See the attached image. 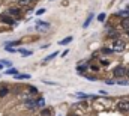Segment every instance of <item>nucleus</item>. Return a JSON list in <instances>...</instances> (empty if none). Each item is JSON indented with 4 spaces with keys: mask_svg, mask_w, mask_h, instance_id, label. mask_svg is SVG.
Listing matches in <instances>:
<instances>
[{
    "mask_svg": "<svg viewBox=\"0 0 129 116\" xmlns=\"http://www.w3.org/2000/svg\"><path fill=\"white\" fill-rule=\"evenodd\" d=\"M120 27H122L123 30H129V17H126V18H123V20H122Z\"/></svg>",
    "mask_w": 129,
    "mask_h": 116,
    "instance_id": "7",
    "label": "nucleus"
},
{
    "mask_svg": "<svg viewBox=\"0 0 129 116\" xmlns=\"http://www.w3.org/2000/svg\"><path fill=\"white\" fill-rule=\"evenodd\" d=\"M41 116H51V110H50V109L42 107V110H41Z\"/></svg>",
    "mask_w": 129,
    "mask_h": 116,
    "instance_id": "19",
    "label": "nucleus"
},
{
    "mask_svg": "<svg viewBox=\"0 0 129 116\" xmlns=\"http://www.w3.org/2000/svg\"><path fill=\"white\" fill-rule=\"evenodd\" d=\"M117 17H122V18H126V17H129V11H128V9H123V11H119V12H117Z\"/></svg>",
    "mask_w": 129,
    "mask_h": 116,
    "instance_id": "17",
    "label": "nucleus"
},
{
    "mask_svg": "<svg viewBox=\"0 0 129 116\" xmlns=\"http://www.w3.org/2000/svg\"><path fill=\"white\" fill-rule=\"evenodd\" d=\"M119 85H122V86H126V85H128V80H119Z\"/></svg>",
    "mask_w": 129,
    "mask_h": 116,
    "instance_id": "30",
    "label": "nucleus"
},
{
    "mask_svg": "<svg viewBox=\"0 0 129 116\" xmlns=\"http://www.w3.org/2000/svg\"><path fill=\"white\" fill-rule=\"evenodd\" d=\"M44 12H45V9H44V8H41V9H38V11H36V15H42Z\"/></svg>",
    "mask_w": 129,
    "mask_h": 116,
    "instance_id": "29",
    "label": "nucleus"
},
{
    "mask_svg": "<svg viewBox=\"0 0 129 116\" xmlns=\"http://www.w3.org/2000/svg\"><path fill=\"white\" fill-rule=\"evenodd\" d=\"M18 3H20V5H23V6H27V5L30 3V0H20Z\"/></svg>",
    "mask_w": 129,
    "mask_h": 116,
    "instance_id": "28",
    "label": "nucleus"
},
{
    "mask_svg": "<svg viewBox=\"0 0 129 116\" xmlns=\"http://www.w3.org/2000/svg\"><path fill=\"white\" fill-rule=\"evenodd\" d=\"M113 74H114V77H119V79L125 77V74H126V68H125V65H117V66H114Z\"/></svg>",
    "mask_w": 129,
    "mask_h": 116,
    "instance_id": "2",
    "label": "nucleus"
},
{
    "mask_svg": "<svg viewBox=\"0 0 129 116\" xmlns=\"http://www.w3.org/2000/svg\"><path fill=\"white\" fill-rule=\"evenodd\" d=\"M5 50H6L8 53H17V50H15L14 47H5Z\"/></svg>",
    "mask_w": 129,
    "mask_h": 116,
    "instance_id": "26",
    "label": "nucleus"
},
{
    "mask_svg": "<svg viewBox=\"0 0 129 116\" xmlns=\"http://www.w3.org/2000/svg\"><path fill=\"white\" fill-rule=\"evenodd\" d=\"M90 68H92V69H93V71H98V69H99V66H98V65H92V66H90Z\"/></svg>",
    "mask_w": 129,
    "mask_h": 116,
    "instance_id": "33",
    "label": "nucleus"
},
{
    "mask_svg": "<svg viewBox=\"0 0 129 116\" xmlns=\"http://www.w3.org/2000/svg\"><path fill=\"white\" fill-rule=\"evenodd\" d=\"M105 83H107V85H110V86H111V85H114V83H116V82H114V80H107V82H105Z\"/></svg>",
    "mask_w": 129,
    "mask_h": 116,
    "instance_id": "32",
    "label": "nucleus"
},
{
    "mask_svg": "<svg viewBox=\"0 0 129 116\" xmlns=\"http://www.w3.org/2000/svg\"><path fill=\"white\" fill-rule=\"evenodd\" d=\"M0 63H2L3 66H8V68L12 66V62H11V60H5V59H3V60H0Z\"/></svg>",
    "mask_w": 129,
    "mask_h": 116,
    "instance_id": "23",
    "label": "nucleus"
},
{
    "mask_svg": "<svg viewBox=\"0 0 129 116\" xmlns=\"http://www.w3.org/2000/svg\"><path fill=\"white\" fill-rule=\"evenodd\" d=\"M125 48H126V44H125V41H122V39H116L114 42H113V47H111V50L113 51H125Z\"/></svg>",
    "mask_w": 129,
    "mask_h": 116,
    "instance_id": "1",
    "label": "nucleus"
},
{
    "mask_svg": "<svg viewBox=\"0 0 129 116\" xmlns=\"http://www.w3.org/2000/svg\"><path fill=\"white\" fill-rule=\"evenodd\" d=\"M126 75H128V79H129V69H126Z\"/></svg>",
    "mask_w": 129,
    "mask_h": 116,
    "instance_id": "34",
    "label": "nucleus"
},
{
    "mask_svg": "<svg viewBox=\"0 0 129 116\" xmlns=\"http://www.w3.org/2000/svg\"><path fill=\"white\" fill-rule=\"evenodd\" d=\"M2 68H3V65H2V63H0V69H2Z\"/></svg>",
    "mask_w": 129,
    "mask_h": 116,
    "instance_id": "35",
    "label": "nucleus"
},
{
    "mask_svg": "<svg viewBox=\"0 0 129 116\" xmlns=\"http://www.w3.org/2000/svg\"><path fill=\"white\" fill-rule=\"evenodd\" d=\"M92 20H93V14H89V17L86 18V21H84V24H83V27H84V29H87V27L90 26V23H92Z\"/></svg>",
    "mask_w": 129,
    "mask_h": 116,
    "instance_id": "9",
    "label": "nucleus"
},
{
    "mask_svg": "<svg viewBox=\"0 0 129 116\" xmlns=\"http://www.w3.org/2000/svg\"><path fill=\"white\" fill-rule=\"evenodd\" d=\"M96 18H98V21H99V23H104V21H105V14H104V12H101Z\"/></svg>",
    "mask_w": 129,
    "mask_h": 116,
    "instance_id": "24",
    "label": "nucleus"
},
{
    "mask_svg": "<svg viewBox=\"0 0 129 116\" xmlns=\"http://www.w3.org/2000/svg\"><path fill=\"white\" fill-rule=\"evenodd\" d=\"M57 56H59V53H57V51H53L51 54H48L47 57L44 59V63H45V62H50V60H53V59H56Z\"/></svg>",
    "mask_w": 129,
    "mask_h": 116,
    "instance_id": "10",
    "label": "nucleus"
},
{
    "mask_svg": "<svg viewBox=\"0 0 129 116\" xmlns=\"http://www.w3.org/2000/svg\"><path fill=\"white\" fill-rule=\"evenodd\" d=\"M69 51H71V50H68V48H66V50H64L63 53H62V57H64V56H68V54H69Z\"/></svg>",
    "mask_w": 129,
    "mask_h": 116,
    "instance_id": "31",
    "label": "nucleus"
},
{
    "mask_svg": "<svg viewBox=\"0 0 129 116\" xmlns=\"http://www.w3.org/2000/svg\"><path fill=\"white\" fill-rule=\"evenodd\" d=\"M117 109L120 112H129V100H122L117 104Z\"/></svg>",
    "mask_w": 129,
    "mask_h": 116,
    "instance_id": "3",
    "label": "nucleus"
},
{
    "mask_svg": "<svg viewBox=\"0 0 129 116\" xmlns=\"http://www.w3.org/2000/svg\"><path fill=\"white\" fill-rule=\"evenodd\" d=\"M0 20H2V23H5V24H9V26H15V21L11 18V15H0Z\"/></svg>",
    "mask_w": 129,
    "mask_h": 116,
    "instance_id": "4",
    "label": "nucleus"
},
{
    "mask_svg": "<svg viewBox=\"0 0 129 116\" xmlns=\"http://www.w3.org/2000/svg\"><path fill=\"white\" fill-rule=\"evenodd\" d=\"M20 44H21V41H20V39H17V41L6 42V44H5V47H17V45H20Z\"/></svg>",
    "mask_w": 129,
    "mask_h": 116,
    "instance_id": "16",
    "label": "nucleus"
},
{
    "mask_svg": "<svg viewBox=\"0 0 129 116\" xmlns=\"http://www.w3.org/2000/svg\"><path fill=\"white\" fill-rule=\"evenodd\" d=\"M9 14L14 15V17H18V15L21 14V9H20V8H11V9H9Z\"/></svg>",
    "mask_w": 129,
    "mask_h": 116,
    "instance_id": "8",
    "label": "nucleus"
},
{
    "mask_svg": "<svg viewBox=\"0 0 129 116\" xmlns=\"http://www.w3.org/2000/svg\"><path fill=\"white\" fill-rule=\"evenodd\" d=\"M36 26H38V27H50V23H48V21L38 20V21H36Z\"/></svg>",
    "mask_w": 129,
    "mask_h": 116,
    "instance_id": "15",
    "label": "nucleus"
},
{
    "mask_svg": "<svg viewBox=\"0 0 129 116\" xmlns=\"http://www.w3.org/2000/svg\"><path fill=\"white\" fill-rule=\"evenodd\" d=\"M11 74H18V71H17L15 68H12V66H11L8 71H5V75H11Z\"/></svg>",
    "mask_w": 129,
    "mask_h": 116,
    "instance_id": "21",
    "label": "nucleus"
},
{
    "mask_svg": "<svg viewBox=\"0 0 129 116\" xmlns=\"http://www.w3.org/2000/svg\"><path fill=\"white\" fill-rule=\"evenodd\" d=\"M72 41H74V38H72V36H66L64 39L59 41V44H60V45H66V44H69V42H72Z\"/></svg>",
    "mask_w": 129,
    "mask_h": 116,
    "instance_id": "14",
    "label": "nucleus"
},
{
    "mask_svg": "<svg viewBox=\"0 0 129 116\" xmlns=\"http://www.w3.org/2000/svg\"><path fill=\"white\" fill-rule=\"evenodd\" d=\"M101 53H102V54H113L114 51H113L111 48H108V47H107V48H102V50H101Z\"/></svg>",
    "mask_w": 129,
    "mask_h": 116,
    "instance_id": "22",
    "label": "nucleus"
},
{
    "mask_svg": "<svg viewBox=\"0 0 129 116\" xmlns=\"http://www.w3.org/2000/svg\"><path fill=\"white\" fill-rule=\"evenodd\" d=\"M51 2H53V0H51Z\"/></svg>",
    "mask_w": 129,
    "mask_h": 116,
    "instance_id": "37",
    "label": "nucleus"
},
{
    "mask_svg": "<svg viewBox=\"0 0 129 116\" xmlns=\"http://www.w3.org/2000/svg\"><path fill=\"white\" fill-rule=\"evenodd\" d=\"M24 104H26L29 109H35V107H36V100H33V98H27V100H24Z\"/></svg>",
    "mask_w": 129,
    "mask_h": 116,
    "instance_id": "5",
    "label": "nucleus"
},
{
    "mask_svg": "<svg viewBox=\"0 0 129 116\" xmlns=\"http://www.w3.org/2000/svg\"><path fill=\"white\" fill-rule=\"evenodd\" d=\"M84 77H86L87 80H90V82H96V80H98L96 77H93V75H89V74H87V75H84Z\"/></svg>",
    "mask_w": 129,
    "mask_h": 116,
    "instance_id": "27",
    "label": "nucleus"
},
{
    "mask_svg": "<svg viewBox=\"0 0 129 116\" xmlns=\"http://www.w3.org/2000/svg\"><path fill=\"white\" fill-rule=\"evenodd\" d=\"M36 107H45V100H44L42 96L36 100Z\"/></svg>",
    "mask_w": 129,
    "mask_h": 116,
    "instance_id": "18",
    "label": "nucleus"
},
{
    "mask_svg": "<svg viewBox=\"0 0 129 116\" xmlns=\"http://www.w3.org/2000/svg\"><path fill=\"white\" fill-rule=\"evenodd\" d=\"M8 93H9V87H8V86H2V87H0V98L6 96Z\"/></svg>",
    "mask_w": 129,
    "mask_h": 116,
    "instance_id": "12",
    "label": "nucleus"
},
{
    "mask_svg": "<svg viewBox=\"0 0 129 116\" xmlns=\"http://www.w3.org/2000/svg\"><path fill=\"white\" fill-rule=\"evenodd\" d=\"M17 51H18L21 56H24V57H26V56H32L33 54V51H30V50H24V48H20V50H17Z\"/></svg>",
    "mask_w": 129,
    "mask_h": 116,
    "instance_id": "11",
    "label": "nucleus"
},
{
    "mask_svg": "<svg viewBox=\"0 0 129 116\" xmlns=\"http://www.w3.org/2000/svg\"><path fill=\"white\" fill-rule=\"evenodd\" d=\"M29 92H30L32 95H36V93H38V89H36V86H29Z\"/></svg>",
    "mask_w": 129,
    "mask_h": 116,
    "instance_id": "25",
    "label": "nucleus"
},
{
    "mask_svg": "<svg viewBox=\"0 0 129 116\" xmlns=\"http://www.w3.org/2000/svg\"><path fill=\"white\" fill-rule=\"evenodd\" d=\"M126 32H128V36H129V30H126Z\"/></svg>",
    "mask_w": 129,
    "mask_h": 116,
    "instance_id": "36",
    "label": "nucleus"
},
{
    "mask_svg": "<svg viewBox=\"0 0 129 116\" xmlns=\"http://www.w3.org/2000/svg\"><path fill=\"white\" fill-rule=\"evenodd\" d=\"M14 77H15L17 80H29L32 75H30V74H15Z\"/></svg>",
    "mask_w": 129,
    "mask_h": 116,
    "instance_id": "6",
    "label": "nucleus"
},
{
    "mask_svg": "<svg viewBox=\"0 0 129 116\" xmlns=\"http://www.w3.org/2000/svg\"><path fill=\"white\" fill-rule=\"evenodd\" d=\"M107 35H108L110 38H111V36H113V38H116V39L119 38V32H117L116 29H108V33H107Z\"/></svg>",
    "mask_w": 129,
    "mask_h": 116,
    "instance_id": "13",
    "label": "nucleus"
},
{
    "mask_svg": "<svg viewBox=\"0 0 129 116\" xmlns=\"http://www.w3.org/2000/svg\"><path fill=\"white\" fill-rule=\"evenodd\" d=\"M87 68H89V65H87V63H84V65H80V66H77V71H78V72H84Z\"/></svg>",
    "mask_w": 129,
    "mask_h": 116,
    "instance_id": "20",
    "label": "nucleus"
}]
</instances>
